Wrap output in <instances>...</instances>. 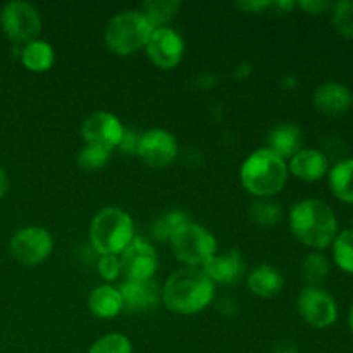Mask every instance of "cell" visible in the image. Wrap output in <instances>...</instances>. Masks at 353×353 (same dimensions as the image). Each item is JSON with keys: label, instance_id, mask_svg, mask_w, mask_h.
Here are the masks:
<instances>
[{"label": "cell", "instance_id": "9a60e30c", "mask_svg": "<svg viewBox=\"0 0 353 353\" xmlns=\"http://www.w3.org/2000/svg\"><path fill=\"white\" fill-rule=\"evenodd\" d=\"M123 307L128 312H147L154 310L162 302V290L154 279L148 281H128L119 286Z\"/></svg>", "mask_w": 353, "mask_h": 353}, {"label": "cell", "instance_id": "4dcf8cb0", "mask_svg": "<svg viewBox=\"0 0 353 353\" xmlns=\"http://www.w3.org/2000/svg\"><path fill=\"white\" fill-rule=\"evenodd\" d=\"M97 271H99L100 278L103 281H114V279H117V276L123 272L119 255H100Z\"/></svg>", "mask_w": 353, "mask_h": 353}, {"label": "cell", "instance_id": "3957f363", "mask_svg": "<svg viewBox=\"0 0 353 353\" xmlns=\"http://www.w3.org/2000/svg\"><path fill=\"white\" fill-rule=\"evenodd\" d=\"M288 164L269 148L252 152L240 168V181L250 195L271 199L285 188L288 181Z\"/></svg>", "mask_w": 353, "mask_h": 353}, {"label": "cell", "instance_id": "f1b7e54d", "mask_svg": "<svg viewBox=\"0 0 353 353\" xmlns=\"http://www.w3.org/2000/svg\"><path fill=\"white\" fill-rule=\"evenodd\" d=\"M248 216L259 226H276L283 219L281 207L269 199H259V202L252 203Z\"/></svg>", "mask_w": 353, "mask_h": 353}, {"label": "cell", "instance_id": "7c38bea8", "mask_svg": "<svg viewBox=\"0 0 353 353\" xmlns=\"http://www.w3.org/2000/svg\"><path fill=\"white\" fill-rule=\"evenodd\" d=\"M145 50L152 64L161 69H172L181 62L185 55V40L172 28H155Z\"/></svg>", "mask_w": 353, "mask_h": 353}, {"label": "cell", "instance_id": "6da1fadb", "mask_svg": "<svg viewBox=\"0 0 353 353\" xmlns=\"http://www.w3.org/2000/svg\"><path fill=\"white\" fill-rule=\"evenodd\" d=\"M216 285L200 268H183L172 272L162 288L165 309L181 316L202 312L212 303Z\"/></svg>", "mask_w": 353, "mask_h": 353}, {"label": "cell", "instance_id": "e575fe53", "mask_svg": "<svg viewBox=\"0 0 353 353\" xmlns=\"http://www.w3.org/2000/svg\"><path fill=\"white\" fill-rule=\"evenodd\" d=\"M272 353H300V350L293 341H279L272 348Z\"/></svg>", "mask_w": 353, "mask_h": 353}, {"label": "cell", "instance_id": "1f68e13d", "mask_svg": "<svg viewBox=\"0 0 353 353\" xmlns=\"http://www.w3.org/2000/svg\"><path fill=\"white\" fill-rule=\"evenodd\" d=\"M140 137L141 133L133 130H124L123 140L119 143V150L126 155H137L138 152V145H140Z\"/></svg>", "mask_w": 353, "mask_h": 353}, {"label": "cell", "instance_id": "5bb4252c", "mask_svg": "<svg viewBox=\"0 0 353 353\" xmlns=\"http://www.w3.org/2000/svg\"><path fill=\"white\" fill-rule=\"evenodd\" d=\"M200 269L205 272L207 278L214 285L216 283L217 285H233L243 278L247 264H245V257L241 255V252L233 248V250H228L224 254L212 255Z\"/></svg>", "mask_w": 353, "mask_h": 353}, {"label": "cell", "instance_id": "7402d4cb", "mask_svg": "<svg viewBox=\"0 0 353 353\" xmlns=\"http://www.w3.org/2000/svg\"><path fill=\"white\" fill-rule=\"evenodd\" d=\"M330 190L340 202L353 203V157L338 161L327 172Z\"/></svg>", "mask_w": 353, "mask_h": 353}, {"label": "cell", "instance_id": "4fadbf2b", "mask_svg": "<svg viewBox=\"0 0 353 353\" xmlns=\"http://www.w3.org/2000/svg\"><path fill=\"white\" fill-rule=\"evenodd\" d=\"M126 128L123 126L121 119L107 110H97L90 114L81 126V137L85 143L100 145L109 150L119 147L121 140Z\"/></svg>", "mask_w": 353, "mask_h": 353}, {"label": "cell", "instance_id": "5b68a950", "mask_svg": "<svg viewBox=\"0 0 353 353\" xmlns=\"http://www.w3.org/2000/svg\"><path fill=\"white\" fill-rule=\"evenodd\" d=\"M155 28L140 9H128L109 21L103 33L107 48L117 55H131L147 47Z\"/></svg>", "mask_w": 353, "mask_h": 353}, {"label": "cell", "instance_id": "d590c367", "mask_svg": "<svg viewBox=\"0 0 353 353\" xmlns=\"http://www.w3.org/2000/svg\"><path fill=\"white\" fill-rule=\"evenodd\" d=\"M9 192V178H7V172L0 168V200L7 195Z\"/></svg>", "mask_w": 353, "mask_h": 353}, {"label": "cell", "instance_id": "ba28073f", "mask_svg": "<svg viewBox=\"0 0 353 353\" xmlns=\"http://www.w3.org/2000/svg\"><path fill=\"white\" fill-rule=\"evenodd\" d=\"M54 238L50 231L41 226H26L17 230L9 241L10 257L21 265L34 268L50 257Z\"/></svg>", "mask_w": 353, "mask_h": 353}, {"label": "cell", "instance_id": "cb8c5ba5", "mask_svg": "<svg viewBox=\"0 0 353 353\" xmlns=\"http://www.w3.org/2000/svg\"><path fill=\"white\" fill-rule=\"evenodd\" d=\"M331 247L334 264L343 272L353 276V228L340 231Z\"/></svg>", "mask_w": 353, "mask_h": 353}, {"label": "cell", "instance_id": "ac0fdd59", "mask_svg": "<svg viewBox=\"0 0 353 353\" xmlns=\"http://www.w3.org/2000/svg\"><path fill=\"white\" fill-rule=\"evenodd\" d=\"M271 152L283 159L290 161L295 154L303 148V133L296 124L283 123L272 128L268 134V147Z\"/></svg>", "mask_w": 353, "mask_h": 353}, {"label": "cell", "instance_id": "d4e9b609", "mask_svg": "<svg viewBox=\"0 0 353 353\" xmlns=\"http://www.w3.org/2000/svg\"><path fill=\"white\" fill-rule=\"evenodd\" d=\"M110 155H112V150H109V148L100 147V145L85 143V147L76 155V162H78L79 169L92 172L105 168L110 161Z\"/></svg>", "mask_w": 353, "mask_h": 353}, {"label": "cell", "instance_id": "83f0119b", "mask_svg": "<svg viewBox=\"0 0 353 353\" xmlns=\"http://www.w3.org/2000/svg\"><path fill=\"white\" fill-rule=\"evenodd\" d=\"M331 24L347 40H353V0H338L331 7Z\"/></svg>", "mask_w": 353, "mask_h": 353}, {"label": "cell", "instance_id": "2e32d148", "mask_svg": "<svg viewBox=\"0 0 353 353\" xmlns=\"http://www.w3.org/2000/svg\"><path fill=\"white\" fill-rule=\"evenodd\" d=\"M314 107L321 114L338 117L347 114L353 105V93L347 85L338 81H327L317 86L312 97Z\"/></svg>", "mask_w": 353, "mask_h": 353}, {"label": "cell", "instance_id": "8d00e7d4", "mask_svg": "<svg viewBox=\"0 0 353 353\" xmlns=\"http://www.w3.org/2000/svg\"><path fill=\"white\" fill-rule=\"evenodd\" d=\"M348 326H350V331H352V334H353V303H352L350 314H348Z\"/></svg>", "mask_w": 353, "mask_h": 353}, {"label": "cell", "instance_id": "30bf717a", "mask_svg": "<svg viewBox=\"0 0 353 353\" xmlns=\"http://www.w3.org/2000/svg\"><path fill=\"white\" fill-rule=\"evenodd\" d=\"M179 154L174 134L165 130H148L141 133L137 155L152 169L169 168Z\"/></svg>", "mask_w": 353, "mask_h": 353}, {"label": "cell", "instance_id": "8992f818", "mask_svg": "<svg viewBox=\"0 0 353 353\" xmlns=\"http://www.w3.org/2000/svg\"><path fill=\"white\" fill-rule=\"evenodd\" d=\"M171 252L186 268H202L212 255L217 254V240L207 228L188 223L169 240Z\"/></svg>", "mask_w": 353, "mask_h": 353}, {"label": "cell", "instance_id": "9c48e42d", "mask_svg": "<svg viewBox=\"0 0 353 353\" xmlns=\"http://www.w3.org/2000/svg\"><path fill=\"white\" fill-rule=\"evenodd\" d=\"M296 307H299L302 319L317 330H326V327L333 326L338 319L336 300L321 286L307 285L299 293Z\"/></svg>", "mask_w": 353, "mask_h": 353}, {"label": "cell", "instance_id": "ffe728a7", "mask_svg": "<svg viewBox=\"0 0 353 353\" xmlns=\"http://www.w3.org/2000/svg\"><path fill=\"white\" fill-rule=\"evenodd\" d=\"M88 309L99 319H114L124 310L119 290L110 285L97 286L88 296Z\"/></svg>", "mask_w": 353, "mask_h": 353}, {"label": "cell", "instance_id": "e0dca14e", "mask_svg": "<svg viewBox=\"0 0 353 353\" xmlns=\"http://www.w3.org/2000/svg\"><path fill=\"white\" fill-rule=\"evenodd\" d=\"M288 172L307 183H316L330 172V159L317 148H302L288 162Z\"/></svg>", "mask_w": 353, "mask_h": 353}, {"label": "cell", "instance_id": "836d02e7", "mask_svg": "<svg viewBox=\"0 0 353 353\" xmlns=\"http://www.w3.org/2000/svg\"><path fill=\"white\" fill-rule=\"evenodd\" d=\"M234 6L243 12H264L265 9L272 7V2L269 0H240Z\"/></svg>", "mask_w": 353, "mask_h": 353}, {"label": "cell", "instance_id": "f546056e", "mask_svg": "<svg viewBox=\"0 0 353 353\" xmlns=\"http://www.w3.org/2000/svg\"><path fill=\"white\" fill-rule=\"evenodd\" d=\"M88 353H133V345L130 338L121 333H110L99 338L90 347Z\"/></svg>", "mask_w": 353, "mask_h": 353}, {"label": "cell", "instance_id": "d6986e66", "mask_svg": "<svg viewBox=\"0 0 353 353\" xmlns=\"http://www.w3.org/2000/svg\"><path fill=\"white\" fill-rule=\"evenodd\" d=\"M247 286L252 295L261 296V299H271L281 292L285 286V278L276 268L262 264L248 274Z\"/></svg>", "mask_w": 353, "mask_h": 353}, {"label": "cell", "instance_id": "484cf974", "mask_svg": "<svg viewBox=\"0 0 353 353\" xmlns=\"http://www.w3.org/2000/svg\"><path fill=\"white\" fill-rule=\"evenodd\" d=\"M302 272L309 286H321V283L326 281L330 276L331 264L326 255H323L321 252H312L303 261Z\"/></svg>", "mask_w": 353, "mask_h": 353}, {"label": "cell", "instance_id": "4316f807", "mask_svg": "<svg viewBox=\"0 0 353 353\" xmlns=\"http://www.w3.org/2000/svg\"><path fill=\"white\" fill-rule=\"evenodd\" d=\"M188 221L190 217L185 212H181V210H171V212L164 214V216L155 221L152 233H154L155 240L169 241Z\"/></svg>", "mask_w": 353, "mask_h": 353}, {"label": "cell", "instance_id": "603a6c76", "mask_svg": "<svg viewBox=\"0 0 353 353\" xmlns=\"http://www.w3.org/2000/svg\"><path fill=\"white\" fill-rule=\"evenodd\" d=\"M181 9V2L178 0H148L141 6V14L148 19L154 28H164Z\"/></svg>", "mask_w": 353, "mask_h": 353}, {"label": "cell", "instance_id": "52a82bcc", "mask_svg": "<svg viewBox=\"0 0 353 353\" xmlns=\"http://www.w3.org/2000/svg\"><path fill=\"white\" fill-rule=\"evenodd\" d=\"M0 28L14 45H26L38 40L41 33V16L31 3L10 0L0 9Z\"/></svg>", "mask_w": 353, "mask_h": 353}, {"label": "cell", "instance_id": "d6a6232c", "mask_svg": "<svg viewBox=\"0 0 353 353\" xmlns=\"http://www.w3.org/2000/svg\"><path fill=\"white\" fill-rule=\"evenodd\" d=\"M296 7H300L303 12L312 14V16H321V14L331 10L333 2H326V0H300V2H296Z\"/></svg>", "mask_w": 353, "mask_h": 353}, {"label": "cell", "instance_id": "44dd1931", "mask_svg": "<svg viewBox=\"0 0 353 353\" xmlns=\"http://www.w3.org/2000/svg\"><path fill=\"white\" fill-rule=\"evenodd\" d=\"M19 59L28 71L47 72L55 62V50L48 41L38 38L21 47Z\"/></svg>", "mask_w": 353, "mask_h": 353}, {"label": "cell", "instance_id": "8fae6325", "mask_svg": "<svg viewBox=\"0 0 353 353\" xmlns=\"http://www.w3.org/2000/svg\"><path fill=\"white\" fill-rule=\"evenodd\" d=\"M119 259L121 269L128 281H148V279H154V274L157 272V252L143 238L134 236V240L119 255Z\"/></svg>", "mask_w": 353, "mask_h": 353}, {"label": "cell", "instance_id": "7a4b0ae2", "mask_svg": "<svg viewBox=\"0 0 353 353\" xmlns=\"http://www.w3.org/2000/svg\"><path fill=\"white\" fill-rule=\"evenodd\" d=\"M290 230L305 247L324 250L338 236V219L334 210L319 199H305L290 209Z\"/></svg>", "mask_w": 353, "mask_h": 353}, {"label": "cell", "instance_id": "277c9868", "mask_svg": "<svg viewBox=\"0 0 353 353\" xmlns=\"http://www.w3.org/2000/svg\"><path fill=\"white\" fill-rule=\"evenodd\" d=\"M134 240V224L119 207L99 210L90 224V243L99 255H121Z\"/></svg>", "mask_w": 353, "mask_h": 353}]
</instances>
